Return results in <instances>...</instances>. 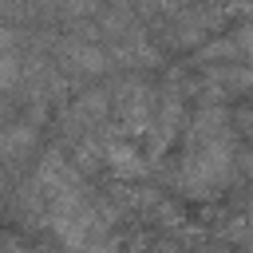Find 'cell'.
<instances>
[{
    "mask_svg": "<svg viewBox=\"0 0 253 253\" xmlns=\"http://www.w3.org/2000/svg\"><path fill=\"white\" fill-rule=\"evenodd\" d=\"M103 154H107V162H111V166H115L119 174H142V170H146V166L138 162V154H134V146H123V142H111V146H107Z\"/></svg>",
    "mask_w": 253,
    "mask_h": 253,
    "instance_id": "4",
    "label": "cell"
},
{
    "mask_svg": "<svg viewBox=\"0 0 253 253\" xmlns=\"http://www.w3.org/2000/svg\"><path fill=\"white\" fill-rule=\"evenodd\" d=\"M63 55H67L79 71H103V67H107V55H103L95 43H67Z\"/></svg>",
    "mask_w": 253,
    "mask_h": 253,
    "instance_id": "3",
    "label": "cell"
},
{
    "mask_svg": "<svg viewBox=\"0 0 253 253\" xmlns=\"http://www.w3.org/2000/svg\"><path fill=\"white\" fill-rule=\"evenodd\" d=\"M229 162H233V142H229L225 111L206 103V107H198V115L186 130L182 178H186V186H194V194H210L213 186H221L229 178Z\"/></svg>",
    "mask_w": 253,
    "mask_h": 253,
    "instance_id": "1",
    "label": "cell"
},
{
    "mask_svg": "<svg viewBox=\"0 0 253 253\" xmlns=\"http://www.w3.org/2000/svg\"><path fill=\"white\" fill-rule=\"evenodd\" d=\"M16 79H20V63H16V55H0V91L16 87Z\"/></svg>",
    "mask_w": 253,
    "mask_h": 253,
    "instance_id": "5",
    "label": "cell"
},
{
    "mask_svg": "<svg viewBox=\"0 0 253 253\" xmlns=\"http://www.w3.org/2000/svg\"><path fill=\"white\" fill-rule=\"evenodd\" d=\"M12 47H16V32L0 28V55H12Z\"/></svg>",
    "mask_w": 253,
    "mask_h": 253,
    "instance_id": "6",
    "label": "cell"
},
{
    "mask_svg": "<svg viewBox=\"0 0 253 253\" xmlns=\"http://www.w3.org/2000/svg\"><path fill=\"white\" fill-rule=\"evenodd\" d=\"M115 103H119V115H123L126 130L130 134H146V126H150V95H146V83H138V79L123 83L115 91Z\"/></svg>",
    "mask_w": 253,
    "mask_h": 253,
    "instance_id": "2",
    "label": "cell"
}]
</instances>
